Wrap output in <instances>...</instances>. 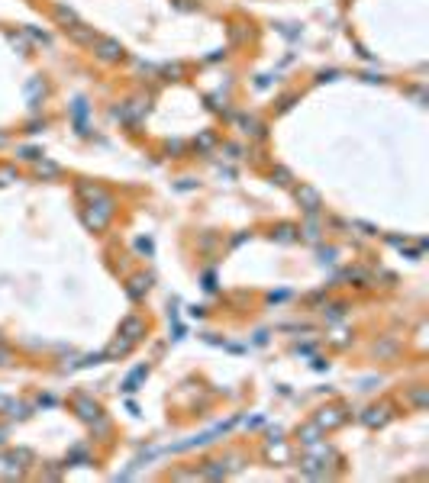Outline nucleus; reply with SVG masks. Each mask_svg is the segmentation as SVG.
<instances>
[{
  "label": "nucleus",
  "mask_w": 429,
  "mask_h": 483,
  "mask_svg": "<svg viewBox=\"0 0 429 483\" xmlns=\"http://www.w3.org/2000/svg\"><path fill=\"white\" fill-rule=\"evenodd\" d=\"M97 55L104 61H120L123 58V46L113 39H97Z\"/></svg>",
  "instance_id": "nucleus-1"
},
{
  "label": "nucleus",
  "mask_w": 429,
  "mask_h": 483,
  "mask_svg": "<svg viewBox=\"0 0 429 483\" xmlns=\"http://www.w3.org/2000/svg\"><path fill=\"white\" fill-rule=\"evenodd\" d=\"M297 200H304V210H310V213H316L320 210V194H316L313 187H297Z\"/></svg>",
  "instance_id": "nucleus-2"
},
{
  "label": "nucleus",
  "mask_w": 429,
  "mask_h": 483,
  "mask_svg": "<svg viewBox=\"0 0 429 483\" xmlns=\"http://www.w3.org/2000/svg\"><path fill=\"white\" fill-rule=\"evenodd\" d=\"M123 332L130 335V339H139V332H142V322H139V319H126V322H123Z\"/></svg>",
  "instance_id": "nucleus-3"
},
{
  "label": "nucleus",
  "mask_w": 429,
  "mask_h": 483,
  "mask_svg": "<svg viewBox=\"0 0 429 483\" xmlns=\"http://www.w3.org/2000/svg\"><path fill=\"white\" fill-rule=\"evenodd\" d=\"M77 409H81L85 419H94V415H97V406H91V403H85V400H77Z\"/></svg>",
  "instance_id": "nucleus-4"
}]
</instances>
